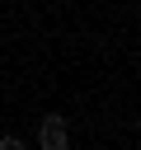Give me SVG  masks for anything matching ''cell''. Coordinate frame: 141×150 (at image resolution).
I'll list each match as a JSON object with an SVG mask.
<instances>
[{
	"label": "cell",
	"instance_id": "obj_1",
	"mask_svg": "<svg viewBox=\"0 0 141 150\" xmlns=\"http://www.w3.org/2000/svg\"><path fill=\"white\" fill-rule=\"evenodd\" d=\"M38 141H42V150H70V127H66V117H61V112H47L42 127H38Z\"/></svg>",
	"mask_w": 141,
	"mask_h": 150
},
{
	"label": "cell",
	"instance_id": "obj_2",
	"mask_svg": "<svg viewBox=\"0 0 141 150\" xmlns=\"http://www.w3.org/2000/svg\"><path fill=\"white\" fill-rule=\"evenodd\" d=\"M0 150H24V141L19 136H0Z\"/></svg>",
	"mask_w": 141,
	"mask_h": 150
}]
</instances>
